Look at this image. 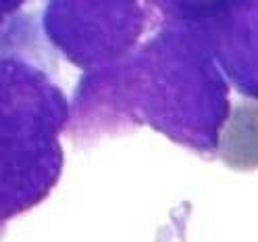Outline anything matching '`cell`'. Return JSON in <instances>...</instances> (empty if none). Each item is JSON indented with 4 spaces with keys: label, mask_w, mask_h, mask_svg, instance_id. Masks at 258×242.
Returning <instances> with one entry per match:
<instances>
[{
    "label": "cell",
    "mask_w": 258,
    "mask_h": 242,
    "mask_svg": "<svg viewBox=\"0 0 258 242\" xmlns=\"http://www.w3.org/2000/svg\"><path fill=\"white\" fill-rule=\"evenodd\" d=\"M219 157L229 169H258V101L241 99L223 127L219 140Z\"/></svg>",
    "instance_id": "cell-1"
}]
</instances>
